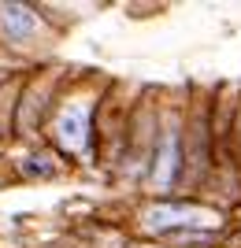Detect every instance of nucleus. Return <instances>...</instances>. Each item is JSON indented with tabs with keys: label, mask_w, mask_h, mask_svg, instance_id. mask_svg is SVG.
Instances as JSON below:
<instances>
[{
	"label": "nucleus",
	"mask_w": 241,
	"mask_h": 248,
	"mask_svg": "<svg viewBox=\"0 0 241 248\" xmlns=\"http://www.w3.org/2000/svg\"><path fill=\"white\" fill-rule=\"evenodd\" d=\"M178 163H182V137H178V126H167V134L156 148V163H152V186L171 189L178 178Z\"/></svg>",
	"instance_id": "nucleus-1"
},
{
	"label": "nucleus",
	"mask_w": 241,
	"mask_h": 248,
	"mask_svg": "<svg viewBox=\"0 0 241 248\" xmlns=\"http://www.w3.org/2000/svg\"><path fill=\"white\" fill-rule=\"evenodd\" d=\"M193 222H204V207L197 204H160L148 207L145 215L148 230H175V226H193Z\"/></svg>",
	"instance_id": "nucleus-2"
},
{
	"label": "nucleus",
	"mask_w": 241,
	"mask_h": 248,
	"mask_svg": "<svg viewBox=\"0 0 241 248\" xmlns=\"http://www.w3.org/2000/svg\"><path fill=\"white\" fill-rule=\"evenodd\" d=\"M89 108L85 104H74V108H67L60 119V141L67 148H82L85 145V134H89Z\"/></svg>",
	"instance_id": "nucleus-3"
},
{
	"label": "nucleus",
	"mask_w": 241,
	"mask_h": 248,
	"mask_svg": "<svg viewBox=\"0 0 241 248\" xmlns=\"http://www.w3.org/2000/svg\"><path fill=\"white\" fill-rule=\"evenodd\" d=\"M0 19H4L8 37H15V41H22V37L37 33V15H33L30 8H22V4H8V8L0 11Z\"/></svg>",
	"instance_id": "nucleus-4"
}]
</instances>
